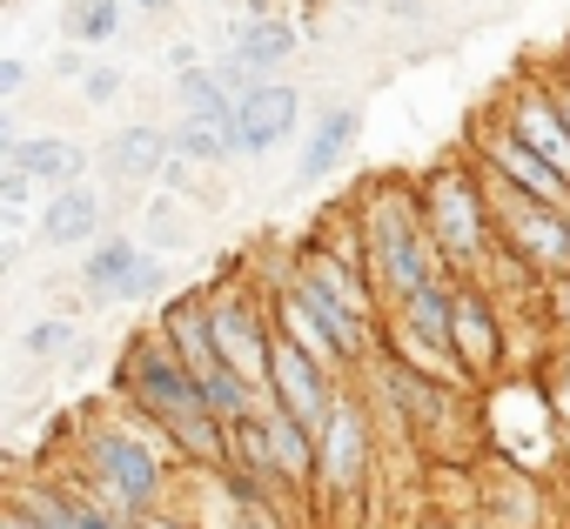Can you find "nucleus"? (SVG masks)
I'll use <instances>...</instances> for the list:
<instances>
[{
  "mask_svg": "<svg viewBox=\"0 0 570 529\" xmlns=\"http://www.w3.org/2000/svg\"><path fill=\"white\" fill-rule=\"evenodd\" d=\"M128 396L188 449V456H208V462H222L228 456V429L215 422V409H208V396H202V382L188 376V362L161 342V336H148V342H135V356H128Z\"/></svg>",
  "mask_w": 570,
  "mask_h": 529,
  "instance_id": "nucleus-1",
  "label": "nucleus"
},
{
  "mask_svg": "<svg viewBox=\"0 0 570 529\" xmlns=\"http://www.w3.org/2000/svg\"><path fill=\"white\" fill-rule=\"evenodd\" d=\"M363 241H370V276L396 302L436 282V234H430L423 201H410L396 188H370L363 194Z\"/></svg>",
  "mask_w": 570,
  "mask_h": 529,
  "instance_id": "nucleus-2",
  "label": "nucleus"
},
{
  "mask_svg": "<svg viewBox=\"0 0 570 529\" xmlns=\"http://www.w3.org/2000/svg\"><path fill=\"white\" fill-rule=\"evenodd\" d=\"M423 214H430L436 254L450 261V269H476V261L490 254V201H483V188L463 168H436L430 174Z\"/></svg>",
  "mask_w": 570,
  "mask_h": 529,
  "instance_id": "nucleus-3",
  "label": "nucleus"
},
{
  "mask_svg": "<svg viewBox=\"0 0 570 529\" xmlns=\"http://www.w3.org/2000/svg\"><path fill=\"white\" fill-rule=\"evenodd\" d=\"M88 462H95V489H101V502H115V509H128V516H155L168 469H161V456H155L141 436H128V429H101V436L88 442Z\"/></svg>",
  "mask_w": 570,
  "mask_h": 529,
  "instance_id": "nucleus-4",
  "label": "nucleus"
},
{
  "mask_svg": "<svg viewBox=\"0 0 570 529\" xmlns=\"http://www.w3.org/2000/svg\"><path fill=\"white\" fill-rule=\"evenodd\" d=\"M268 402L282 409V416H296L316 442H323V429H330V416H336V389H330V369L309 356V349H296L289 336H275V356H268Z\"/></svg>",
  "mask_w": 570,
  "mask_h": 529,
  "instance_id": "nucleus-5",
  "label": "nucleus"
},
{
  "mask_svg": "<svg viewBox=\"0 0 570 529\" xmlns=\"http://www.w3.org/2000/svg\"><path fill=\"white\" fill-rule=\"evenodd\" d=\"M497 208H503V228H510V241L530 269L570 276V208H543L517 188H497Z\"/></svg>",
  "mask_w": 570,
  "mask_h": 529,
  "instance_id": "nucleus-6",
  "label": "nucleus"
},
{
  "mask_svg": "<svg viewBox=\"0 0 570 529\" xmlns=\"http://www.w3.org/2000/svg\"><path fill=\"white\" fill-rule=\"evenodd\" d=\"M81 282H88L95 296H108V302H148V296H161V261H155L135 234H108V241H95V254L81 261Z\"/></svg>",
  "mask_w": 570,
  "mask_h": 529,
  "instance_id": "nucleus-7",
  "label": "nucleus"
},
{
  "mask_svg": "<svg viewBox=\"0 0 570 529\" xmlns=\"http://www.w3.org/2000/svg\"><path fill=\"white\" fill-rule=\"evenodd\" d=\"M208 329H215L222 362H228L248 389L268 396V356H275V336L262 329L255 302H242V296H215V302H208Z\"/></svg>",
  "mask_w": 570,
  "mask_h": 529,
  "instance_id": "nucleus-8",
  "label": "nucleus"
},
{
  "mask_svg": "<svg viewBox=\"0 0 570 529\" xmlns=\"http://www.w3.org/2000/svg\"><path fill=\"white\" fill-rule=\"evenodd\" d=\"M483 161L503 174V188H517V194H530V201H543V208H570V181H563L537 148H523L510 128H483Z\"/></svg>",
  "mask_w": 570,
  "mask_h": 529,
  "instance_id": "nucleus-9",
  "label": "nucleus"
},
{
  "mask_svg": "<svg viewBox=\"0 0 570 529\" xmlns=\"http://www.w3.org/2000/svg\"><path fill=\"white\" fill-rule=\"evenodd\" d=\"M296 121H303V94L289 81H262L255 94L235 101V141H242V154L282 148V141L296 134Z\"/></svg>",
  "mask_w": 570,
  "mask_h": 529,
  "instance_id": "nucleus-10",
  "label": "nucleus"
},
{
  "mask_svg": "<svg viewBox=\"0 0 570 529\" xmlns=\"http://www.w3.org/2000/svg\"><path fill=\"white\" fill-rule=\"evenodd\" d=\"M523 148H537L563 181H570V121H563V108H557V94L550 88H523L517 101H510V121H503Z\"/></svg>",
  "mask_w": 570,
  "mask_h": 529,
  "instance_id": "nucleus-11",
  "label": "nucleus"
},
{
  "mask_svg": "<svg viewBox=\"0 0 570 529\" xmlns=\"http://www.w3.org/2000/svg\"><path fill=\"white\" fill-rule=\"evenodd\" d=\"M363 469H370V416H363V402H336V416H330V429H323V489H356L363 482Z\"/></svg>",
  "mask_w": 570,
  "mask_h": 529,
  "instance_id": "nucleus-12",
  "label": "nucleus"
},
{
  "mask_svg": "<svg viewBox=\"0 0 570 529\" xmlns=\"http://www.w3.org/2000/svg\"><path fill=\"white\" fill-rule=\"evenodd\" d=\"M168 161H175V128L128 121V128H115L101 141V168L115 181H155V174H168Z\"/></svg>",
  "mask_w": 570,
  "mask_h": 529,
  "instance_id": "nucleus-13",
  "label": "nucleus"
},
{
  "mask_svg": "<svg viewBox=\"0 0 570 529\" xmlns=\"http://www.w3.org/2000/svg\"><path fill=\"white\" fill-rule=\"evenodd\" d=\"M497 362H503L497 309L476 289H456V376H490Z\"/></svg>",
  "mask_w": 570,
  "mask_h": 529,
  "instance_id": "nucleus-14",
  "label": "nucleus"
},
{
  "mask_svg": "<svg viewBox=\"0 0 570 529\" xmlns=\"http://www.w3.org/2000/svg\"><path fill=\"white\" fill-rule=\"evenodd\" d=\"M8 168H21L35 188H75L81 174H88V148L81 141H68V134H28L14 154H8Z\"/></svg>",
  "mask_w": 570,
  "mask_h": 529,
  "instance_id": "nucleus-15",
  "label": "nucleus"
},
{
  "mask_svg": "<svg viewBox=\"0 0 570 529\" xmlns=\"http://www.w3.org/2000/svg\"><path fill=\"white\" fill-rule=\"evenodd\" d=\"M41 241L48 248H81V241H101V194L88 181L75 188H55L48 208H41Z\"/></svg>",
  "mask_w": 570,
  "mask_h": 529,
  "instance_id": "nucleus-16",
  "label": "nucleus"
},
{
  "mask_svg": "<svg viewBox=\"0 0 570 529\" xmlns=\"http://www.w3.org/2000/svg\"><path fill=\"white\" fill-rule=\"evenodd\" d=\"M262 436H268V462H275L282 482H309V476H323V442H316L296 416H282L275 402L262 409Z\"/></svg>",
  "mask_w": 570,
  "mask_h": 529,
  "instance_id": "nucleus-17",
  "label": "nucleus"
},
{
  "mask_svg": "<svg viewBox=\"0 0 570 529\" xmlns=\"http://www.w3.org/2000/svg\"><path fill=\"white\" fill-rule=\"evenodd\" d=\"M356 134H363V114H356L350 101L323 108V121L309 128V148H303V161H296V181H323V174H336L343 154L356 148Z\"/></svg>",
  "mask_w": 570,
  "mask_h": 529,
  "instance_id": "nucleus-18",
  "label": "nucleus"
},
{
  "mask_svg": "<svg viewBox=\"0 0 570 529\" xmlns=\"http://www.w3.org/2000/svg\"><path fill=\"white\" fill-rule=\"evenodd\" d=\"M296 48H303V34H296V21H242V41H235V54L255 68V81H275L282 68L296 61Z\"/></svg>",
  "mask_w": 570,
  "mask_h": 529,
  "instance_id": "nucleus-19",
  "label": "nucleus"
},
{
  "mask_svg": "<svg viewBox=\"0 0 570 529\" xmlns=\"http://www.w3.org/2000/svg\"><path fill=\"white\" fill-rule=\"evenodd\" d=\"M275 336H289L296 349H309V356H316L323 369L350 362V356H343V342H336V336L323 329V316H316V309L303 302V289H289V296H282V309H275Z\"/></svg>",
  "mask_w": 570,
  "mask_h": 529,
  "instance_id": "nucleus-20",
  "label": "nucleus"
},
{
  "mask_svg": "<svg viewBox=\"0 0 570 529\" xmlns=\"http://www.w3.org/2000/svg\"><path fill=\"white\" fill-rule=\"evenodd\" d=\"M175 154H181V161H222V154H242V141H235V114H181V128H175Z\"/></svg>",
  "mask_w": 570,
  "mask_h": 529,
  "instance_id": "nucleus-21",
  "label": "nucleus"
},
{
  "mask_svg": "<svg viewBox=\"0 0 570 529\" xmlns=\"http://www.w3.org/2000/svg\"><path fill=\"white\" fill-rule=\"evenodd\" d=\"M390 402H396L410 422H443V416H450V396H443L430 376H416L410 362H390Z\"/></svg>",
  "mask_w": 570,
  "mask_h": 529,
  "instance_id": "nucleus-22",
  "label": "nucleus"
},
{
  "mask_svg": "<svg viewBox=\"0 0 570 529\" xmlns=\"http://www.w3.org/2000/svg\"><path fill=\"white\" fill-rule=\"evenodd\" d=\"M121 8H128V0H68V8H61L68 41L75 48H108L121 34Z\"/></svg>",
  "mask_w": 570,
  "mask_h": 529,
  "instance_id": "nucleus-23",
  "label": "nucleus"
},
{
  "mask_svg": "<svg viewBox=\"0 0 570 529\" xmlns=\"http://www.w3.org/2000/svg\"><path fill=\"white\" fill-rule=\"evenodd\" d=\"M14 509L28 516V529H81V502H68L61 489H21Z\"/></svg>",
  "mask_w": 570,
  "mask_h": 529,
  "instance_id": "nucleus-24",
  "label": "nucleus"
},
{
  "mask_svg": "<svg viewBox=\"0 0 570 529\" xmlns=\"http://www.w3.org/2000/svg\"><path fill=\"white\" fill-rule=\"evenodd\" d=\"M175 94H181V114H235V101L222 94L215 68H195V74H175Z\"/></svg>",
  "mask_w": 570,
  "mask_h": 529,
  "instance_id": "nucleus-25",
  "label": "nucleus"
},
{
  "mask_svg": "<svg viewBox=\"0 0 570 529\" xmlns=\"http://www.w3.org/2000/svg\"><path fill=\"white\" fill-rule=\"evenodd\" d=\"M68 349H75V322H68V316H41V322L28 329V356H35V362H61Z\"/></svg>",
  "mask_w": 570,
  "mask_h": 529,
  "instance_id": "nucleus-26",
  "label": "nucleus"
},
{
  "mask_svg": "<svg viewBox=\"0 0 570 529\" xmlns=\"http://www.w3.org/2000/svg\"><path fill=\"white\" fill-rule=\"evenodd\" d=\"M188 214H175V201H155L148 208V241H161V248H188Z\"/></svg>",
  "mask_w": 570,
  "mask_h": 529,
  "instance_id": "nucleus-27",
  "label": "nucleus"
},
{
  "mask_svg": "<svg viewBox=\"0 0 570 529\" xmlns=\"http://www.w3.org/2000/svg\"><path fill=\"white\" fill-rule=\"evenodd\" d=\"M121 94V68H108V61H95L88 68V81H81V101H95V108H108Z\"/></svg>",
  "mask_w": 570,
  "mask_h": 529,
  "instance_id": "nucleus-28",
  "label": "nucleus"
},
{
  "mask_svg": "<svg viewBox=\"0 0 570 529\" xmlns=\"http://www.w3.org/2000/svg\"><path fill=\"white\" fill-rule=\"evenodd\" d=\"M550 416L570 429V349L557 356V369H550Z\"/></svg>",
  "mask_w": 570,
  "mask_h": 529,
  "instance_id": "nucleus-29",
  "label": "nucleus"
},
{
  "mask_svg": "<svg viewBox=\"0 0 570 529\" xmlns=\"http://www.w3.org/2000/svg\"><path fill=\"white\" fill-rule=\"evenodd\" d=\"M28 194H35V181H28L21 168L0 174V208H8V214H21V208H28Z\"/></svg>",
  "mask_w": 570,
  "mask_h": 529,
  "instance_id": "nucleus-30",
  "label": "nucleus"
},
{
  "mask_svg": "<svg viewBox=\"0 0 570 529\" xmlns=\"http://www.w3.org/2000/svg\"><path fill=\"white\" fill-rule=\"evenodd\" d=\"M88 68H95V61H88L81 48H68V54H55V74H61V81H88Z\"/></svg>",
  "mask_w": 570,
  "mask_h": 529,
  "instance_id": "nucleus-31",
  "label": "nucleus"
},
{
  "mask_svg": "<svg viewBox=\"0 0 570 529\" xmlns=\"http://www.w3.org/2000/svg\"><path fill=\"white\" fill-rule=\"evenodd\" d=\"M21 88H28V68L21 61H0V101H14Z\"/></svg>",
  "mask_w": 570,
  "mask_h": 529,
  "instance_id": "nucleus-32",
  "label": "nucleus"
},
{
  "mask_svg": "<svg viewBox=\"0 0 570 529\" xmlns=\"http://www.w3.org/2000/svg\"><path fill=\"white\" fill-rule=\"evenodd\" d=\"M168 68H175V74H195V68H202L195 41H175V48H168Z\"/></svg>",
  "mask_w": 570,
  "mask_h": 529,
  "instance_id": "nucleus-33",
  "label": "nucleus"
},
{
  "mask_svg": "<svg viewBox=\"0 0 570 529\" xmlns=\"http://www.w3.org/2000/svg\"><path fill=\"white\" fill-rule=\"evenodd\" d=\"M81 529H121L108 509H95V502H81Z\"/></svg>",
  "mask_w": 570,
  "mask_h": 529,
  "instance_id": "nucleus-34",
  "label": "nucleus"
},
{
  "mask_svg": "<svg viewBox=\"0 0 570 529\" xmlns=\"http://www.w3.org/2000/svg\"><path fill=\"white\" fill-rule=\"evenodd\" d=\"M550 302H557V322L570 329V276H557V289H550Z\"/></svg>",
  "mask_w": 570,
  "mask_h": 529,
  "instance_id": "nucleus-35",
  "label": "nucleus"
},
{
  "mask_svg": "<svg viewBox=\"0 0 570 529\" xmlns=\"http://www.w3.org/2000/svg\"><path fill=\"white\" fill-rule=\"evenodd\" d=\"M242 8H248L242 21H275V0H242Z\"/></svg>",
  "mask_w": 570,
  "mask_h": 529,
  "instance_id": "nucleus-36",
  "label": "nucleus"
},
{
  "mask_svg": "<svg viewBox=\"0 0 570 529\" xmlns=\"http://www.w3.org/2000/svg\"><path fill=\"white\" fill-rule=\"evenodd\" d=\"M383 8H390V14H403V21H410V14H423V0H383Z\"/></svg>",
  "mask_w": 570,
  "mask_h": 529,
  "instance_id": "nucleus-37",
  "label": "nucleus"
},
{
  "mask_svg": "<svg viewBox=\"0 0 570 529\" xmlns=\"http://www.w3.org/2000/svg\"><path fill=\"white\" fill-rule=\"evenodd\" d=\"M128 8H141V14H168L175 0H128Z\"/></svg>",
  "mask_w": 570,
  "mask_h": 529,
  "instance_id": "nucleus-38",
  "label": "nucleus"
},
{
  "mask_svg": "<svg viewBox=\"0 0 570 529\" xmlns=\"http://www.w3.org/2000/svg\"><path fill=\"white\" fill-rule=\"evenodd\" d=\"M550 94H557V108H563V121H570V81H563V88H550Z\"/></svg>",
  "mask_w": 570,
  "mask_h": 529,
  "instance_id": "nucleus-39",
  "label": "nucleus"
},
{
  "mask_svg": "<svg viewBox=\"0 0 570 529\" xmlns=\"http://www.w3.org/2000/svg\"><path fill=\"white\" fill-rule=\"evenodd\" d=\"M148 529H188V522H175V516H148Z\"/></svg>",
  "mask_w": 570,
  "mask_h": 529,
  "instance_id": "nucleus-40",
  "label": "nucleus"
},
{
  "mask_svg": "<svg viewBox=\"0 0 570 529\" xmlns=\"http://www.w3.org/2000/svg\"><path fill=\"white\" fill-rule=\"evenodd\" d=\"M0 529H28V516H21V509H8V522H0Z\"/></svg>",
  "mask_w": 570,
  "mask_h": 529,
  "instance_id": "nucleus-41",
  "label": "nucleus"
},
{
  "mask_svg": "<svg viewBox=\"0 0 570 529\" xmlns=\"http://www.w3.org/2000/svg\"><path fill=\"white\" fill-rule=\"evenodd\" d=\"M303 8H330V0H303Z\"/></svg>",
  "mask_w": 570,
  "mask_h": 529,
  "instance_id": "nucleus-42",
  "label": "nucleus"
},
{
  "mask_svg": "<svg viewBox=\"0 0 570 529\" xmlns=\"http://www.w3.org/2000/svg\"><path fill=\"white\" fill-rule=\"evenodd\" d=\"M255 529H275V522H255Z\"/></svg>",
  "mask_w": 570,
  "mask_h": 529,
  "instance_id": "nucleus-43",
  "label": "nucleus"
},
{
  "mask_svg": "<svg viewBox=\"0 0 570 529\" xmlns=\"http://www.w3.org/2000/svg\"><path fill=\"white\" fill-rule=\"evenodd\" d=\"M430 529H443V522H430Z\"/></svg>",
  "mask_w": 570,
  "mask_h": 529,
  "instance_id": "nucleus-44",
  "label": "nucleus"
}]
</instances>
